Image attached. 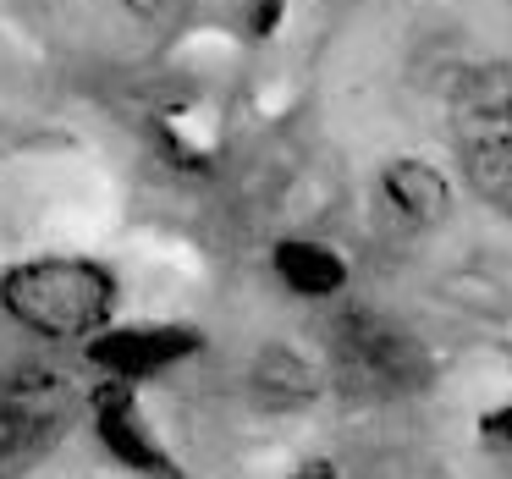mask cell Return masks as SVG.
Returning <instances> with one entry per match:
<instances>
[{
  "instance_id": "1",
  "label": "cell",
  "mask_w": 512,
  "mask_h": 479,
  "mask_svg": "<svg viewBox=\"0 0 512 479\" xmlns=\"http://www.w3.org/2000/svg\"><path fill=\"white\" fill-rule=\"evenodd\" d=\"M0 309L39 342H94L111 331L116 276L111 265L83 254L17 259L0 270Z\"/></svg>"
},
{
  "instance_id": "3",
  "label": "cell",
  "mask_w": 512,
  "mask_h": 479,
  "mask_svg": "<svg viewBox=\"0 0 512 479\" xmlns=\"http://www.w3.org/2000/svg\"><path fill=\"white\" fill-rule=\"evenodd\" d=\"M83 413V391L56 364H17L0 375V479L39 468Z\"/></svg>"
},
{
  "instance_id": "13",
  "label": "cell",
  "mask_w": 512,
  "mask_h": 479,
  "mask_svg": "<svg viewBox=\"0 0 512 479\" xmlns=\"http://www.w3.org/2000/svg\"><path fill=\"white\" fill-rule=\"evenodd\" d=\"M292 479H336V468L325 463V457H314V463H303V468H298V474H292Z\"/></svg>"
},
{
  "instance_id": "4",
  "label": "cell",
  "mask_w": 512,
  "mask_h": 479,
  "mask_svg": "<svg viewBox=\"0 0 512 479\" xmlns=\"http://www.w3.org/2000/svg\"><path fill=\"white\" fill-rule=\"evenodd\" d=\"M331 369L353 397L369 402L408 397L430 380V358L413 342V331H402L397 320L375 309H347L331 325Z\"/></svg>"
},
{
  "instance_id": "9",
  "label": "cell",
  "mask_w": 512,
  "mask_h": 479,
  "mask_svg": "<svg viewBox=\"0 0 512 479\" xmlns=\"http://www.w3.org/2000/svg\"><path fill=\"white\" fill-rule=\"evenodd\" d=\"M248 386L265 408H303V402L320 397V375L314 364L287 342H265L254 353V369H248Z\"/></svg>"
},
{
  "instance_id": "7",
  "label": "cell",
  "mask_w": 512,
  "mask_h": 479,
  "mask_svg": "<svg viewBox=\"0 0 512 479\" xmlns=\"http://www.w3.org/2000/svg\"><path fill=\"white\" fill-rule=\"evenodd\" d=\"M380 199L397 221L408 226H441L446 210H452V182L419 155H402L380 166Z\"/></svg>"
},
{
  "instance_id": "2",
  "label": "cell",
  "mask_w": 512,
  "mask_h": 479,
  "mask_svg": "<svg viewBox=\"0 0 512 479\" xmlns=\"http://www.w3.org/2000/svg\"><path fill=\"white\" fill-rule=\"evenodd\" d=\"M446 111H452V149L463 182L490 210L512 215V61L468 67Z\"/></svg>"
},
{
  "instance_id": "12",
  "label": "cell",
  "mask_w": 512,
  "mask_h": 479,
  "mask_svg": "<svg viewBox=\"0 0 512 479\" xmlns=\"http://www.w3.org/2000/svg\"><path fill=\"white\" fill-rule=\"evenodd\" d=\"M122 6L138 17V23H155V17H166V6H171V0H122Z\"/></svg>"
},
{
  "instance_id": "10",
  "label": "cell",
  "mask_w": 512,
  "mask_h": 479,
  "mask_svg": "<svg viewBox=\"0 0 512 479\" xmlns=\"http://www.w3.org/2000/svg\"><path fill=\"white\" fill-rule=\"evenodd\" d=\"M155 138H160V149H166V160L182 171H210L215 149H221L215 122L199 116L193 105H166V111H155Z\"/></svg>"
},
{
  "instance_id": "8",
  "label": "cell",
  "mask_w": 512,
  "mask_h": 479,
  "mask_svg": "<svg viewBox=\"0 0 512 479\" xmlns=\"http://www.w3.org/2000/svg\"><path fill=\"white\" fill-rule=\"evenodd\" d=\"M270 270L292 298H336L347 287V259L314 237H281L270 248Z\"/></svg>"
},
{
  "instance_id": "11",
  "label": "cell",
  "mask_w": 512,
  "mask_h": 479,
  "mask_svg": "<svg viewBox=\"0 0 512 479\" xmlns=\"http://www.w3.org/2000/svg\"><path fill=\"white\" fill-rule=\"evenodd\" d=\"M479 441H485V446H512V402L479 413Z\"/></svg>"
},
{
  "instance_id": "5",
  "label": "cell",
  "mask_w": 512,
  "mask_h": 479,
  "mask_svg": "<svg viewBox=\"0 0 512 479\" xmlns=\"http://www.w3.org/2000/svg\"><path fill=\"white\" fill-rule=\"evenodd\" d=\"M89 419L100 446L127 468V474L144 479H182V463L166 452V441L155 435L144 402H138V386H122V380H105V386L89 391Z\"/></svg>"
},
{
  "instance_id": "6",
  "label": "cell",
  "mask_w": 512,
  "mask_h": 479,
  "mask_svg": "<svg viewBox=\"0 0 512 479\" xmlns=\"http://www.w3.org/2000/svg\"><path fill=\"white\" fill-rule=\"evenodd\" d=\"M89 347V364L105 380H122V386H144V380L166 375L171 364L193 358L204 347V336L193 325H111L100 331Z\"/></svg>"
}]
</instances>
